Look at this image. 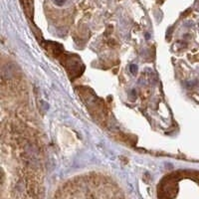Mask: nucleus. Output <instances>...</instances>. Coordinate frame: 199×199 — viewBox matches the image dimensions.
<instances>
[{
	"label": "nucleus",
	"instance_id": "nucleus-1",
	"mask_svg": "<svg viewBox=\"0 0 199 199\" xmlns=\"http://www.w3.org/2000/svg\"><path fill=\"white\" fill-rule=\"evenodd\" d=\"M137 71V67L135 66V65H131V72L133 73V74H135Z\"/></svg>",
	"mask_w": 199,
	"mask_h": 199
},
{
	"label": "nucleus",
	"instance_id": "nucleus-2",
	"mask_svg": "<svg viewBox=\"0 0 199 199\" xmlns=\"http://www.w3.org/2000/svg\"><path fill=\"white\" fill-rule=\"evenodd\" d=\"M65 2H66V0H55V3L57 4V5H59V6H62Z\"/></svg>",
	"mask_w": 199,
	"mask_h": 199
}]
</instances>
